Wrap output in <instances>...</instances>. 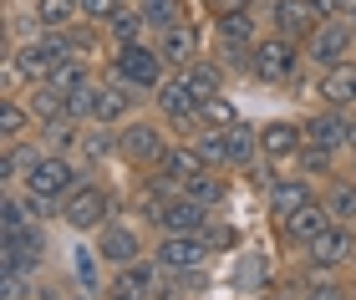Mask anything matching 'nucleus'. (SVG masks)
<instances>
[{
    "instance_id": "47",
    "label": "nucleus",
    "mask_w": 356,
    "mask_h": 300,
    "mask_svg": "<svg viewBox=\"0 0 356 300\" xmlns=\"http://www.w3.org/2000/svg\"><path fill=\"white\" fill-rule=\"evenodd\" d=\"M67 300H102V295H92V290H76V285H72V295H67Z\"/></svg>"
},
{
    "instance_id": "42",
    "label": "nucleus",
    "mask_w": 356,
    "mask_h": 300,
    "mask_svg": "<svg viewBox=\"0 0 356 300\" xmlns=\"http://www.w3.org/2000/svg\"><path fill=\"white\" fill-rule=\"evenodd\" d=\"M31 87H36V82L26 76V67L10 51H0V97H26Z\"/></svg>"
},
{
    "instance_id": "30",
    "label": "nucleus",
    "mask_w": 356,
    "mask_h": 300,
    "mask_svg": "<svg viewBox=\"0 0 356 300\" xmlns=\"http://www.w3.org/2000/svg\"><path fill=\"white\" fill-rule=\"evenodd\" d=\"M138 15L148 21V31L158 36V31H168L178 21H188V15H204L193 0H138Z\"/></svg>"
},
{
    "instance_id": "20",
    "label": "nucleus",
    "mask_w": 356,
    "mask_h": 300,
    "mask_svg": "<svg viewBox=\"0 0 356 300\" xmlns=\"http://www.w3.org/2000/svg\"><path fill=\"white\" fill-rule=\"evenodd\" d=\"M300 128H305V143L326 148V153H346V143H351V112H336V107H316V112H305Z\"/></svg>"
},
{
    "instance_id": "34",
    "label": "nucleus",
    "mask_w": 356,
    "mask_h": 300,
    "mask_svg": "<svg viewBox=\"0 0 356 300\" xmlns=\"http://www.w3.org/2000/svg\"><path fill=\"white\" fill-rule=\"evenodd\" d=\"M82 128H87V122H76V117H51V122H41V128H36V138L46 143V153H72L76 158Z\"/></svg>"
},
{
    "instance_id": "37",
    "label": "nucleus",
    "mask_w": 356,
    "mask_h": 300,
    "mask_svg": "<svg viewBox=\"0 0 356 300\" xmlns=\"http://www.w3.org/2000/svg\"><path fill=\"white\" fill-rule=\"evenodd\" d=\"M26 102H31V112H36V128L51 122V117H67V92H56L51 82H36L26 92Z\"/></svg>"
},
{
    "instance_id": "36",
    "label": "nucleus",
    "mask_w": 356,
    "mask_h": 300,
    "mask_svg": "<svg viewBox=\"0 0 356 300\" xmlns=\"http://www.w3.org/2000/svg\"><path fill=\"white\" fill-rule=\"evenodd\" d=\"M209 290V270H188V275H163L153 300H199Z\"/></svg>"
},
{
    "instance_id": "6",
    "label": "nucleus",
    "mask_w": 356,
    "mask_h": 300,
    "mask_svg": "<svg viewBox=\"0 0 356 300\" xmlns=\"http://www.w3.org/2000/svg\"><path fill=\"white\" fill-rule=\"evenodd\" d=\"M92 178V173L82 168V158H72V153H46L36 168L21 178L26 194H41V199H51V203H67L72 188H82Z\"/></svg>"
},
{
    "instance_id": "22",
    "label": "nucleus",
    "mask_w": 356,
    "mask_h": 300,
    "mask_svg": "<svg viewBox=\"0 0 356 300\" xmlns=\"http://www.w3.org/2000/svg\"><path fill=\"white\" fill-rule=\"evenodd\" d=\"M41 158H46V143H41L36 133H31V138H21V143H0V183H6V188H15V183H21L31 168L41 163Z\"/></svg>"
},
{
    "instance_id": "15",
    "label": "nucleus",
    "mask_w": 356,
    "mask_h": 300,
    "mask_svg": "<svg viewBox=\"0 0 356 300\" xmlns=\"http://www.w3.org/2000/svg\"><path fill=\"white\" fill-rule=\"evenodd\" d=\"M311 270H326V275H346L356 265V224H331L321 240L300 255Z\"/></svg>"
},
{
    "instance_id": "3",
    "label": "nucleus",
    "mask_w": 356,
    "mask_h": 300,
    "mask_svg": "<svg viewBox=\"0 0 356 300\" xmlns=\"http://www.w3.org/2000/svg\"><path fill=\"white\" fill-rule=\"evenodd\" d=\"M102 72L107 76H118V82H127V87H138V92H153L168 82V61H163V51H158L153 41H133V46H112L107 51V61H102Z\"/></svg>"
},
{
    "instance_id": "5",
    "label": "nucleus",
    "mask_w": 356,
    "mask_h": 300,
    "mask_svg": "<svg viewBox=\"0 0 356 300\" xmlns=\"http://www.w3.org/2000/svg\"><path fill=\"white\" fill-rule=\"evenodd\" d=\"M92 244H97V255H102L107 270H122V265H133L143 255H153V240H148V224H143L138 214H112L102 229L92 234Z\"/></svg>"
},
{
    "instance_id": "33",
    "label": "nucleus",
    "mask_w": 356,
    "mask_h": 300,
    "mask_svg": "<svg viewBox=\"0 0 356 300\" xmlns=\"http://www.w3.org/2000/svg\"><path fill=\"white\" fill-rule=\"evenodd\" d=\"M26 10L36 15L41 31H72L76 21H82V0H31Z\"/></svg>"
},
{
    "instance_id": "10",
    "label": "nucleus",
    "mask_w": 356,
    "mask_h": 300,
    "mask_svg": "<svg viewBox=\"0 0 356 300\" xmlns=\"http://www.w3.org/2000/svg\"><path fill=\"white\" fill-rule=\"evenodd\" d=\"M143 102H153L148 92L118 82V76H97V97H92V122H102V128H122V122H133L143 112Z\"/></svg>"
},
{
    "instance_id": "13",
    "label": "nucleus",
    "mask_w": 356,
    "mask_h": 300,
    "mask_svg": "<svg viewBox=\"0 0 356 300\" xmlns=\"http://www.w3.org/2000/svg\"><path fill=\"white\" fill-rule=\"evenodd\" d=\"M153 260L163 265V275H188V270H209L214 249H209L204 234H158Z\"/></svg>"
},
{
    "instance_id": "8",
    "label": "nucleus",
    "mask_w": 356,
    "mask_h": 300,
    "mask_svg": "<svg viewBox=\"0 0 356 300\" xmlns=\"http://www.w3.org/2000/svg\"><path fill=\"white\" fill-rule=\"evenodd\" d=\"M153 46L163 51L168 72H188L199 56H209V15H188V21H178L168 31H158Z\"/></svg>"
},
{
    "instance_id": "46",
    "label": "nucleus",
    "mask_w": 356,
    "mask_h": 300,
    "mask_svg": "<svg viewBox=\"0 0 356 300\" xmlns=\"http://www.w3.org/2000/svg\"><path fill=\"white\" fill-rule=\"evenodd\" d=\"M311 6H316L321 15H336V0H311Z\"/></svg>"
},
{
    "instance_id": "18",
    "label": "nucleus",
    "mask_w": 356,
    "mask_h": 300,
    "mask_svg": "<svg viewBox=\"0 0 356 300\" xmlns=\"http://www.w3.org/2000/svg\"><path fill=\"white\" fill-rule=\"evenodd\" d=\"M219 209H204L199 199H188V194H173L163 209L153 214V234H204L209 229V219H214Z\"/></svg>"
},
{
    "instance_id": "12",
    "label": "nucleus",
    "mask_w": 356,
    "mask_h": 300,
    "mask_svg": "<svg viewBox=\"0 0 356 300\" xmlns=\"http://www.w3.org/2000/svg\"><path fill=\"white\" fill-rule=\"evenodd\" d=\"M331 224H336L331 209H326L321 199H311L305 209H296L290 219H280V224H270V229H275V240H280V249H290V255H305V249H311Z\"/></svg>"
},
{
    "instance_id": "35",
    "label": "nucleus",
    "mask_w": 356,
    "mask_h": 300,
    "mask_svg": "<svg viewBox=\"0 0 356 300\" xmlns=\"http://www.w3.org/2000/svg\"><path fill=\"white\" fill-rule=\"evenodd\" d=\"M234 122H245V112H239V102L229 97V92H214V97L199 102V128H234Z\"/></svg>"
},
{
    "instance_id": "21",
    "label": "nucleus",
    "mask_w": 356,
    "mask_h": 300,
    "mask_svg": "<svg viewBox=\"0 0 356 300\" xmlns=\"http://www.w3.org/2000/svg\"><path fill=\"white\" fill-rule=\"evenodd\" d=\"M316 107H336V112H356V56L341 67H326L316 76Z\"/></svg>"
},
{
    "instance_id": "49",
    "label": "nucleus",
    "mask_w": 356,
    "mask_h": 300,
    "mask_svg": "<svg viewBox=\"0 0 356 300\" xmlns=\"http://www.w3.org/2000/svg\"><path fill=\"white\" fill-rule=\"evenodd\" d=\"M346 285H351V300H356V265H351V270H346Z\"/></svg>"
},
{
    "instance_id": "24",
    "label": "nucleus",
    "mask_w": 356,
    "mask_h": 300,
    "mask_svg": "<svg viewBox=\"0 0 356 300\" xmlns=\"http://www.w3.org/2000/svg\"><path fill=\"white\" fill-rule=\"evenodd\" d=\"M107 285H112V290H127V295L153 300L158 285H163V265H158L153 255H143V260H133V265H122V270H112Z\"/></svg>"
},
{
    "instance_id": "26",
    "label": "nucleus",
    "mask_w": 356,
    "mask_h": 300,
    "mask_svg": "<svg viewBox=\"0 0 356 300\" xmlns=\"http://www.w3.org/2000/svg\"><path fill=\"white\" fill-rule=\"evenodd\" d=\"M188 82V92H193V102H204V97H214V92H229V67L209 51V56H199L188 72H178Z\"/></svg>"
},
{
    "instance_id": "29",
    "label": "nucleus",
    "mask_w": 356,
    "mask_h": 300,
    "mask_svg": "<svg viewBox=\"0 0 356 300\" xmlns=\"http://www.w3.org/2000/svg\"><path fill=\"white\" fill-rule=\"evenodd\" d=\"M204 168H209V163L199 158V148H193L188 138H173V148L163 153V163H158L153 173H163V178H173L178 188H184V183L193 178V173H204Z\"/></svg>"
},
{
    "instance_id": "11",
    "label": "nucleus",
    "mask_w": 356,
    "mask_h": 300,
    "mask_svg": "<svg viewBox=\"0 0 356 300\" xmlns=\"http://www.w3.org/2000/svg\"><path fill=\"white\" fill-rule=\"evenodd\" d=\"M6 51H10V56L26 67V76H31V82H46V76L56 72V61L76 56L67 31H41V36H31V41H21V46H6Z\"/></svg>"
},
{
    "instance_id": "45",
    "label": "nucleus",
    "mask_w": 356,
    "mask_h": 300,
    "mask_svg": "<svg viewBox=\"0 0 356 300\" xmlns=\"http://www.w3.org/2000/svg\"><path fill=\"white\" fill-rule=\"evenodd\" d=\"M204 15H234V10H260L265 0H199Z\"/></svg>"
},
{
    "instance_id": "27",
    "label": "nucleus",
    "mask_w": 356,
    "mask_h": 300,
    "mask_svg": "<svg viewBox=\"0 0 356 300\" xmlns=\"http://www.w3.org/2000/svg\"><path fill=\"white\" fill-rule=\"evenodd\" d=\"M178 194H188V199H199L204 209H219V214H224V203H229L234 183H229V173H224V168H204V173H193Z\"/></svg>"
},
{
    "instance_id": "41",
    "label": "nucleus",
    "mask_w": 356,
    "mask_h": 300,
    "mask_svg": "<svg viewBox=\"0 0 356 300\" xmlns=\"http://www.w3.org/2000/svg\"><path fill=\"white\" fill-rule=\"evenodd\" d=\"M107 36H112V46H133V41H153V31H148V21H143L138 6H133L127 15H118V21L107 26Z\"/></svg>"
},
{
    "instance_id": "2",
    "label": "nucleus",
    "mask_w": 356,
    "mask_h": 300,
    "mask_svg": "<svg viewBox=\"0 0 356 300\" xmlns=\"http://www.w3.org/2000/svg\"><path fill=\"white\" fill-rule=\"evenodd\" d=\"M122 209H127V203H122V194H112V183L87 178L82 188L67 194V203H61V224H67L76 240H92V234L102 229L112 214H122Z\"/></svg>"
},
{
    "instance_id": "4",
    "label": "nucleus",
    "mask_w": 356,
    "mask_h": 300,
    "mask_svg": "<svg viewBox=\"0 0 356 300\" xmlns=\"http://www.w3.org/2000/svg\"><path fill=\"white\" fill-rule=\"evenodd\" d=\"M300 72H305V41L280 36V31H265V36L254 41L250 76H254L260 87H290Z\"/></svg>"
},
{
    "instance_id": "17",
    "label": "nucleus",
    "mask_w": 356,
    "mask_h": 300,
    "mask_svg": "<svg viewBox=\"0 0 356 300\" xmlns=\"http://www.w3.org/2000/svg\"><path fill=\"white\" fill-rule=\"evenodd\" d=\"M305 148V128H300V117H270L260 122V158L275 168H290L300 158Z\"/></svg>"
},
{
    "instance_id": "25",
    "label": "nucleus",
    "mask_w": 356,
    "mask_h": 300,
    "mask_svg": "<svg viewBox=\"0 0 356 300\" xmlns=\"http://www.w3.org/2000/svg\"><path fill=\"white\" fill-rule=\"evenodd\" d=\"M107 280H112V270L102 265L97 244H92V240L76 244V249H72V285H76V290H92V295H107Z\"/></svg>"
},
{
    "instance_id": "1",
    "label": "nucleus",
    "mask_w": 356,
    "mask_h": 300,
    "mask_svg": "<svg viewBox=\"0 0 356 300\" xmlns=\"http://www.w3.org/2000/svg\"><path fill=\"white\" fill-rule=\"evenodd\" d=\"M168 148H173V128L158 112H138L133 122L118 128V163L133 173H153Z\"/></svg>"
},
{
    "instance_id": "7",
    "label": "nucleus",
    "mask_w": 356,
    "mask_h": 300,
    "mask_svg": "<svg viewBox=\"0 0 356 300\" xmlns=\"http://www.w3.org/2000/svg\"><path fill=\"white\" fill-rule=\"evenodd\" d=\"M46 255H51V234H46L41 219H31L21 229H0V270H46Z\"/></svg>"
},
{
    "instance_id": "14",
    "label": "nucleus",
    "mask_w": 356,
    "mask_h": 300,
    "mask_svg": "<svg viewBox=\"0 0 356 300\" xmlns=\"http://www.w3.org/2000/svg\"><path fill=\"white\" fill-rule=\"evenodd\" d=\"M153 112L173 128V138H193L199 133V102H193V92H188V82L178 72L153 92Z\"/></svg>"
},
{
    "instance_id": "16",
    "label": "nucleus",
    "mask_w": 356,
    "mask_h": 300,
    "mask_svg": "<svg viewBox=\"0 0 356 300\" xmlns=\"http://www.w3.org/2000/svg\"><path fill=\"white\" fill-rule=\"evenodd\" d=\"M311 199H321V183H316V178H305V173H296V168H285L280 178L270 183V194H265V214H270V224L290 219L296 209H305Z\"/></svg>"
},
{
    "instance_id": "31",
    "label": "nucleus",
    "mask_w": 356,
    "mask_h": 300,
    "mask_svg": "<svg viewBox=\"0 0 356 300\" xmlns=\"http://www.w3.org/2000/svg\"><path fill=\"white\" fill-rule=\"evenodd\" d=\"M36 133V112L26 97H0V143H21Z\"/></svg>"
},
{
    "instance_id": "19",
    "label": "nucleus",
    "mask_w": 356,
    "mask_h": 300,
    "mask_svg": "<svg viewBox=\"0 0 356 300\" xmlns=\"http://www.w3.org/2000/svg\"><path fill=\"white\" fill-rule=\"evenodd\" d=\"M265 31H280V36H296V41H305L311 31L326 21L311 0H265Z\"/></svg>"
},
{
    "instance_id": "9",
    "label": "nucleus",
    "mask_w": 356,
    "mask_h": 300,
    "mask_svg": "<svg viewBox=\"0 0 356 300\" xmlns=\"http://www.w3.org/2000/svg\"><path fill=\"white\" fill-rule=\"evenodd\" d=\"M351 56H356V26L341 21V15H326V21L305 36V67H316V72L341 67Z\"/></svg>"
},
{
    "instance_id": "28",
    "label": "nucleus",
    "mask_w": 356,
    "mask_h": 300,
    "mask_svg": "<svg viewBox=\"0 0 356 300\" xmlns=\"http://www.w3.org/2000/svg\"><path fill=\"white\" fill-rule=\"evenodd\" d=\"M321 203L331 209L336 224H356V173H331L321 183Z\"/></svg>"
},
{
    "instance_id": "39",
    "label": "nucleus",
    "mask_w": 356,
    "mask_h": 300,
    "mask_svg": "<svg viewBox=\"0 0 356 300\" xmlns=\"http://www.w3.org/2000/svg\"><path fill=\"white\" fill-rule=\"evenodd\" d=\"M336 158H341V153H326V148H311V143H305V148H300V158H296L290 168L305 173V178H316V183H326L331 173H336Z\"/></svg>"
},
{
    "instance_id": "38",
    "label": "nucleus",
    "mask_w": 356,
    "mask_h": 300,
    "mask_svg": "<svg viewBox=\"0 0 356 300\" xmlns=\"http://www.w3.org/2000/svg\"><path fill=\"white\" fill-rule=\"evenodd\" d=\"M188 143L199 148V158H204L209 168H224V173H229V143H224V133H219V128H199V133L188 138Z\"/></svg>"
},
{
    "instance_id": "32",
    "label": "nucleus",
    "mask_w": 356,
    "mask_h": 300,
    "mask_svg": "<svg viewBox=\"0 0 356 300\" xmlns=\"http://www.w3.org/2000/svg\"><path fill=\"white\" fill-rule=\"evenodd\" d=\"M224 143H229V173H245L260 158V128L254 122H234V128H224Z\"/></svg>"
},
{
    "instance_id": "40",
    "label": "nucleus",
    "mask_w": 356,
    "mask_h": 300,
    "mask_svg": "<svg viewBox=\"0 0 356 300\" xmlns=\"http://www.w3.org/2000/svg\"><path fill=\"white\" fill-rule=\"evenodd\" d=\"M204 240H209V249H214V255H239L245 234H239V224H229L224 214H214V219H209V229H204Z\"/></svg>"
},
{
    "instance_id": "48",
    "label": "nucleus",
    "mask_w": 356,
    "mask_h": 300,
    "mask_svg": "<svg viewBox=\"0 0 356 300\" xmlns=\"http://www.w3.org/2000/svg\"><path fill=\"white\" fill-rule=\"evenodd\" d=\"M346 153L356 158V112H351V143H346Z\"/></svg>"
},
{
    "instance_id": "23",
    "label": "nucleus",
    "mask_w": 356,
    "mask_h": 300,
    "mask_svg": "<svg viewBox=\"0 0 356 300\" xmlns=\"http://www.w3.org/2000/svg\"><path fill=\"white\" fill-rule=\"evenodd\" d=\"M76 158H82L87 173H102L118 163V128H102V122H87L82 143H76Z\"/></svg>"
},
{
    "instance_id": "43",
    "label": "nucleus",
    "mask_w": 356,
    "mask_h": 300,
    "mask_svg": "<svg viewBox=\"0 0 356 300\" xmlns=\"http://www.w3.org/2000/svg\"><path fill=\"white\" fill-rule=\"evenodd\" d=\"M41 275L31 270H0V300H36Z\"/></svg>"
},
{
    "instance_id": "44",
    "label": "nucleus",
    "mask_w": 356,
    "mask_h": 300,
    "mask_svg": "<svg viewBox=\"0 0 356 300\" xmlns=\"http://www.w3.org/2000/svg\"><path fill=\"white\" fill-rule=\"evenodd\" d=\"M138 0H82V21H92V26H112L118 15H127Z\"/></svg>"
}]
</instances>
